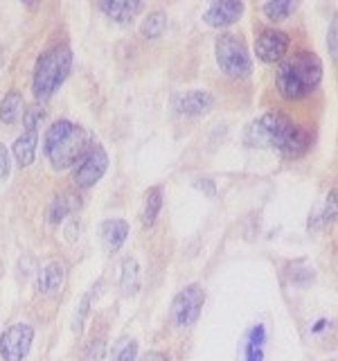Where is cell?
<instances>
[{"instance_id":"31","label":"cell","mask_w":338,"mask_h":361,"mask_svg":"<svg viewBox=\"0 0 338 361\" xmlns=\"http://www.w3.org/2000/svg\"><path fill=\"white\" fill-rule=\"evenodd\" d=\"M140 361H169V357L165 353H156L154 350V353H146Z\"/></svg>"},{"instance_id":"22","label":"cell","mask_w":338,"mask_h":361,"mask_svg":"<svg viewBox=\"0 0 338 361\" xmlns=\"http://www.w3.org/2000/svg\"><path fill=\"white\" fill-rule=\"evenodd\" d=\"M43 120H45V109L43 106H30V109H25V116H23L25 129H39V124Z\"/></svg>"},{"instance_id":"34","label":"cell","mask_w":338,"mask_h":361,"mask_svg":"<svg viewBox=\"0 0 338 361\" xmlns=\"http://www.w3.org/2000/svg\"><path fill=\"white\" fill-rule=\"evenodd\" d=\"M3 63H5V52H3V48H0V68H3Z\"/></svg>"},{"instance_id":"27","label":"cell","mask_w":338,"mask_h":361,"mask_svg":"<svg viewBox=\"0 0 338 361\" xmlns=\"http://www.w3.org/2000/svg\"><path fill=\"white\" fill-rule=\"evenodd\" d=\"M88 305H90V293H86L82 305H79V316L75 319V332H82V323H84L86 314H88Z\"/></svg>"},{"instance_id":"32","label":"cell","mask_w":338,"mask_h":361,"mask_svg":"<svg viewBox=\"0 0 338 361\" xmlns=\"http://www.w3.org/2000/svg\"><path fill=\"white\" fill-rule=\"evenodd\" d=\"M196 185H199L201 190H208V195L214 197V185L210 183V180H206V183H196Z\"/></svg>"},{"instance_id":"35","label":"cell","mask_w":338,"mask_h":361,"mask_svg":"<svg viewBox=\"0 0 338 361\" xmlns=\"http://www.w3.org/2000/svg\"><path fill=\"white\" fill-rule=\"evenodd\" d=\"M332 361H334V359H332Z\"/></svg>"},{"instance_id":"18","label":"cell","mask_w":338,"mask_h":361,"mask_svg":"<svg viewBox=\"0 0 338 361\" xmlns=\"http://www.w3.org/2000/svg\"><path fill=\"white\" fill-rule=\"evenodd\" d=\"M120 289L124 296H133L140 289V264L135 257L122 259V276H120Z\"/></svg>"},{"instance_id":"33","label":"cell","mask_w":338,"mask_h":361,"mask_svg":"<svg viewBox=\"0 0 338 361\" xmlns=\"http://www.w3.org/2000/svg\"><path fill=\"white\" fill-rule=\"evenodd\" d=\"M327 323L325 321H318V323H315V327H313V332H320L323 330V327H325Z\"/></svg>"},{"instance_id":"30","label":"cell","mask_w":338,"mask_h":361,"mask_svg":"<svg viewBox=\"0 0 338 361\" xmlns=\"http://www.w3.org/2000/svg\"><path fill=\"white\" fill-rule=\"evenodd\" d=\"M262 348H257V345H251L248 343L246 345V361H262Z\"/></svg>"},{"instance_id":"26","label":"cell","mask_w":338,"mask_h":361,"mask_svg":"<svg viewBox=\"0 0 338 361\" xmlns=\"http://www.w3.org/2000/svg\"><path fill=\"white\" fill-rule=\"evenodd\" d=\"M11 174V161H9V152L7 147L0 142V180H7Z\"/></svg>"},{"instance_id":"14","label":"cell","mask_w":338,"mask_h":361,"mask_svg":"<svg viewBox=\"0 0 338 361\" xmlns=\"http://www.w3.org/2000/svg\"><path fill=\"white\" fill-rule=\"evenodd\" d=\"M37 149H39V133L37 129H25L23 135H18L11 152H14V158L20 167H30L37 158Z\"/></svg>"},{"instance_id":"4","label":"cell","mask_w":338,"mask_h":361,"mask_svg":"<svg viewBox=\"0 0 338 361\" xmlns=\"http://www.w3.org/2000/svg\"><path fill=\"white\" fill-rule=\"evenodd\" d=\"M73 68V50L68 45H54L39 56L34 66L32 90L39 99H48L56 88L63 84Z\"/></svg>"},{"instance_id":"7","label":"cell","mask_w":338,"mask_h":361,"mask_svg":"<svg viewBox=\"0 0 338 361\" xmlns=\"http://www.w3.org/2000/svg\"><path fill=\"white\" fill-rule=\"evenodd\" d=\"M106 169H108V154L99 142H93L75 169V185L82 190L93 188L106 174Z\"/></svg>"},{"instance_id":"12","label":"cell","mask_w":338,"mask_h":361,"mask_svg":"<svg viewBox=\"0 0 338 361\" xmlns=\"http://www.w3.org/2000/svg\"><path fill=\"white\" fill-rule=\"evenodd\" d=\"M99 237L106 253H118L129 237V224L124 219H106L99 226Z\"/></svg>"},{"instance_id":"9","label":"cell","mask_w":338,"mask_h":361,"mask_svg":"<svg viewBox=\"0 0 338 361\" xmlns=\"http://www.w3.org/2000/svg\"><path fill=\"white\" fill-rule=\"evenodd\" d=\"M289 45H291V39H289L287 32L264 30V32H259V37L255 41V52L262 61L275 63V61H282L287 56Z\"/></svg>"},{"instance_id":"24","label":"cell","mask_w":338,"mask_h":361,"mask_svg":"<svg viewBox=\"0 0 338 361\" xmlns=\"http://www.w3.org/2000/svg\"><path fill=\"white\" fill-rule=\"evenodd\" d=\"M135 355H138V343H135V341H127L115 353L113 361H135Z\"/></svg>"},{"instance_id":"21","label":"cell","mask_w":338,"mask_h":361,"mask_svg":"<svg viewBox=\"0 0 338 361\" xmlns=\"http://www.w3.org/2000/svg\"><path fill=\"white\" fill-rule=\"evenodd\" d=\"M262 9H264V14H266L268 20L282 23V20L289 18V14L296 9V5H293L291 0H270V3H266Z\"/></svg>"},{"instance_id":"11","label":"cell","mask_w":338,"mask_h":361,"mask_svg":"<svg viewBox=\"0 0 338 361\" xmlns=\"http://www.w3.org/2000/svg\"><path fill=\"white\" fill-rule=\"evenodd\" d=\"M242 14H244V3H239V0H223V3L210 5L206 9V14H203V20L212 27H228L239 20Z\"/></svg>"},{"instance_id":"29","label":"cell","mask_w":338,"mask_h":361,"mask_svg":"<svg viewBox=\"0 0 338 361\" xmlns=\"http://www.w3.org/2000/svg\"><path fill=\"white\" fill-rule=\"evenodd\" d=\"M264 338H266L264 325H255V327H253V332H251V338H248V343H251V345H257V348H262Z\"/></svg>"},{"instance_id":"15","label":"cell","mask_w":338,"mask_h":361,"mask_svg":"<svg viewBox=\"0 0 338 361\" xmlns=\"http://www.w3.org/2000/svg\"><path fill=\"white\" fill-rule=\"evenodd\" d=\"M99 9L113 20L129 23L142 9V3L140 0H104V3H99Z\"/></svg>"},{"instance_id":"6","label":"cell","mask_w":338,"mask_h":361,"mask_svg":"<svg viewBox=\"0 0 338 361\" xmlns=\"http://www.w3.org/2000/svg\"><path fill=\"white\" fill-rule=\"evenodd\" d=\"M203 302H206V291L201 285H189L178 291L172 300V321L178 327H189L199 321Z\"/></svg>"},{"instance_id":"8","label":"cell","mask_w":338,"mask_h":361,"mask_svg":"<svg viewBox=\"0 0 338 361\" xmlns=\"http://www.w3.org/2000/svg\"><path fill=\"white\" fill-rule=\"evenodd\" d=\"M34 341V327L27 323H14L0 336V357L3 361H23L30 355Z\"/></svg>"},{"instance_id":"23","label":"cell","mask_w":338,"mask_h":361,"mask_svg":"<svg viewBox=\"0 0 338 361\" xmlns=\"http://www.w3.org/2000/svg\"><path fill=\"white\" fill-rule=\"evenodd\" d=\"M104 359V341H90L84 350V361H101Z\"/></svg>"},{"instance_id":"5","label":"cell","mask_w":338,"mask_h":361,"mask_svg":"<svg viewBox=\"0 0 338 361\" xmlns=\"http://www.w3.org/2000/svg\"><path fill=\"white\" fill-rule=\"evenodd\" d=\"M214 54H217V63L228 77H248L253 73V61L248 54L246 45L234 34H221L214 43Z\"/></svg>"},{"instance_id":"2","label":"cell","mask_w":338,"mask_h":361,"mask_svg":"<svg viewBox=\"0 0 338 361\" xmlns=\"http://www.w3.org/2000/svg\"><path fill=\"white\" fill-rule=\"evenodd\" d=\"M90 145L93 142H90V135L84 127L70 120H59L45 131L43 152L54 169H68L82 161Z\"/></svg>"},{"instance_id":"20","label":"cell","mask_w":338,"mask_h":361,"mask_svg":"<svg viewBox=\"0 0 338 361\" xmlns=\"http://www.w3.org/2000/svg\"><path fill=\"white\" fill-rule=\"evenodd\" d=\"M165 27H167V14L163 9H154L142 20L140 32H142L144 39H158V37H163Z\"/></svg>"},{"instance_id":"3","label":"cell","mask_w":338,"mask_h":361,"mask_svg":"<svg viewBox=\"0 0 338 361\" xmlns=\"http://www.w3.org/2000/svg\"><path fill=\"white\" fill-rule=\"evenodd\" d=\"M323 79V61L313 52H298L280 63L275 84L282 97L287 99H302Z\"/></svg>"},{"instance_id":"13","label":"cell","mask_w":338,"mask_h":361,"mask_svg":"<svg viewBox=\"0 0 338 361\" xmlns=\"http://www.w3.org/2000/svg\"><path fill=\"white\" fill-rule=\"evenodd\" d=\"M63 280H65V267L61 262H50L39 271L37 289L43 296H56L63 287Z\"/></svg>"},{"instance_id":"25","label":"cell","mask_w":338,"mask_h":361,"mask_svg":"<svg viewBox=\"0 0 338 361\" xmlns=\"http://www.w3.org/2000/svg\"><path fill=\"white\" fill-rule=\"evenodd\" d=\"M323 217V224H330L336 219V190L330 192V197H327V203H325V212L320 214Z\"/></svg>"},{"instance_id":"10","label":"cell","mask_w":338,"mask_h":361,"mask_svg":"<svg viewBox=\"0 0 338 361\" xmlns=\"http://www.w3.org/2000/svg\"><path fill=\"white\" fill-rule=\"evenodd\" d=\"M214 106V97L208 90H185L174 97V111L180 116H203Z\"/></svg>"},{"instance_id":"1","label":"cell","mask_w":338,"mask_h":361,"mask_svg":"<svg viewBox=\"0 0 338 361\" xmlns=\"http://www.w3.org/2000/svg\"><path fill=\"white\" fill-rule=\"evenodd\" d=\"M246 142L251 147L277 149L287 158H300L311 149V133L293 124L284 113H266L248 127Z\"/></svg>"},{"instance_id":"28","label":"cell","mask_w":338,"mask_h":361,"mask_svg":"<svg viewBox=\"0 0 338 361\" xmlns=\"http://www.w3.org/2000/svg\"><path fill=\"white\" fill-rule=\"evenodd\" d=\"M336 37H338V23L332 20V25H330V34H327V48H330V54L336 59Z\"/></svg>"},{"instance_id":"19","label":"cell","mask_w":338,"mask_h":361,"mask_svg":"<svg viewBox=\"0 0 338 361\" xmlns=\"http://www.w3.org/2000/svg\"><path fill=\"white\" fill-rule=\"evenodd\" d=\"M163 208V188L161 185H154L144 192V201H142V212H140V217H142V224L144 226H154L156 217H158V212H161Z\"/></svg>"},{"instance_id":"16","label":"cell","mask_w":338,"mask_h":361,"mask_svg":"<svg viewBox=\"0 0 338 361\" xmlns=\"http://www.w3.org/2000/svg\"><path fill=\"white\" fill-rule=\"evenodd\" d=\"M23 116H25V99L18 90H9L0 102V122L11 127V124H18Z\"/></svg>"},{"instance_id":"17","label":"cell","mask_w":338,"mask_h":361,"mask_svg":"<svg viewBox=\"0 0 338 361\" xmlns=\"http://www.w3.org/2000/svg\"><path fill=\"white\" fill-rule=\"evenodd\" d=\"M79 206H82V201H79V197L70 195V192H65V195H59L54 197L52 206L48 210V219L50 224H61L68 214H73L79 210Z\"/></svg>"}]
</instances>
